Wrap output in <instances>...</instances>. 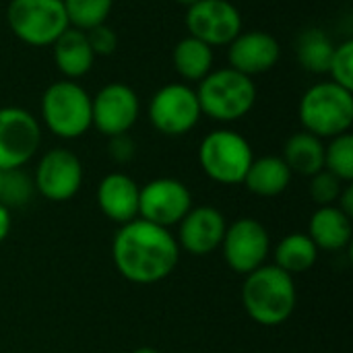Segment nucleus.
Segmentation results:
<instances>
[{
  "instance_id": "nucleus-23",
  "label": "nucleus",
  "mask_w": 353,
  "mask_h": 353,
  "mask_svg": "<svg viewBox=\"0 0 353 353\" xmlns=\"http://www.w3.org/2000/svg\"><path fill=\"white\" fill-rule=\"evenodd\" d=\"M319 261V248L308 238V234H290L275 246V267L288 275H300L310 271Z\"/></svg>"
},
{
  "instance_id": "nucleus-5",
  "label": "nucleus",
  "mask_w": 353,
  "mask_h": 353,
  "mask_svg": "<svg viewBox=\"0 0 353 353\" xmlns=\"http://www.w3.org/2000/svg\"><path fill=\"white\" fill-rule=\"evenodd\" d=\"M41 120L58 139H79L91 128V95L77 81H56L41 95Z\"/></svg>"
},
{
  "instance_id": "nucleus-22",
  "label": "nucleus",
  "mask_w": 353,
  "mask_h": 353,
  "mask_svg": "<svg viewBox=\"0 0 353 353\" xmlns=\"http://www.w3.org/2000/svg\"><path fill=\"white\" fill-rule=\"evenodd\" d=\"M213 48L192 35L182 37L172 52L174 68L184 81H203L213 70Z\"/></svg>"
},
{
  "instance_id": "nucleus-4",
  "label": "nucleus",
  "mask_w": 353,
  "mask_h": 353,
  "mask_svg": "<svg viewBox=\"0 0 353 353\" xmlns=\"http://www.w3.org/2000/svg\"><path fill=\"white\" fill-rule=\"evenodd\" d=\"M194 91L201 112L217 122H236L250 114L256 103L254 81L230 66L211 70Z\"/></svg>"
},
{
  "instance_id": "nucleus-21",
  "label": "nucleus",
  "mask_w": 353,
  "mask_h": 353,
  "mask_svg": "<svg viewBox=\"0 0 353 353\" xmlns=\"http://www.w3.org/2000/svg\"><path fill=\"white\" fill-rule=\"evenodd\" d=\"M281 159L292 174L312 178L314 174L325 170V143L323 139L300 130L285 141Z\"/></svg>"
},
{
  "instance_id": "nucleus-9",
  "label": "nucleus",
  "mask_w": 353,
  "mask_h": 353,
  "mask_svg": "<svg viewBox=\"0 0 353 353\" xmlns=\"http://www.w3.org/2000/svg\"><path fill=\"white\" fill-rule=\"evenodd\" d=\"M41 145L37 118L19 105L0 108V170H17L33 159Z\"/></svg>"
},
{
  "instance_id": "nucleus-29",
  "label": "nucleus",
  "mask_w": 353,
  "mask_h": 353,
  "mask_svg": "<svg viewBox=\"0 0 353 353\" xmlns=\"http://www.w3.org/2000/svg\"><path fill=\"white\" fill-rule=\"evenodd\" d=\"M343 184L345 182H341L331 172L321 170L319 174H314L310 178V196L319 207H331L337 203V199L343 190Z\"/></svg>"
},
{
  "instance_id": "nucleus-24",
  "label": "nucleus",
  "mask_w": 353,
  "mask_h": 353,
  "mask_svg": "<svg viewBox=\"0 0 353 353\" xmlns=\"http://www.w3.org/2000/svg\"><path fill=\"white\" fill-rule=\"evenodd\" d=\"M335 52L333 39L319 27L304 29L296 39V58L298 64L314 74H325L329 70L331 58Z\"/></svg>"
},
{
  "instance_id": "nucleus-26",
  "label": "nucleus",
  "mask_w": 353,
  "mask_h": 353,
  "mask_svg": "<svg viewBox=\"0 0 353 353\" xmlns=\"http://www.w3.org/2000/svg\"><path fill=\"white\" fill-rule=\"evenodd\" d=\"M325 170L337 176L341 182L350 184L353 180V137L343 132L333 137L325 145Z\"/></svg>"
},
{
  "instance_id": "nucleus-7",
  "label": "nucleus",
  "mask_w": 353,
  "mask_h": 353,
  "mask_svg": "<svg viewBox=\"0 0 353 353\" xmlns=\"http://www.w3.org/2000/svg\"><path fill=\"white\" fill-rule=\"evenodd\" d=\"M10 31L27 46H52L70 25L62 0H10L6 6Z\"/></svg>"
},
{
  "instance_id": "nucleus-13",
  "label": "nucleus",
  "mask_w": 353,
  "mask_h": 353,
  "mask_svg": "<svg viewBox=\"0 0 353 353\" xmlns=\"http://www.w3.org/2000/svg\"><path fill=\"white\" fill-rule=\"evenodd\" d=\"M35 190L54 203L70 201L83 184V163L81 159L64 147L50 149L41 155L35 174Z\"/></svg>"
},
{
  "instance_id": "nucleus-17",
  "label": "nucleus",
  "mask_w": 353,
  "mask_h": 353,
  "mask_svg": "<svg viewBox=\"0 0 353 353\" xmlns=\"http://www.w3.org/2000/svg\"><path fill=\"white\" fill-rule=\"evenodd\" d=\"M139 190L141 186L130 176L122 172L108 174L97 186V207L110 221L124 225L139 217Z\"/></svg>"
},
{
  "instance_id": "nucleus-30",
  "label": "nucleus",
  "mask_w": 353,
  "mask_h": 353,
  "mask_svg": "<svg viewBox=\"0 0 353 353\" xmlns=\"http://www.w3.org/2000/svg\"><path fill=\"white\" fill-rule=\"evenodd\" d=\"M85 33H87L89 46H91V50H93L95 56H110V54L116 52V48H118V35L105 23L103 25H97V27H93L89 31H85Z\"/></svg>"
},
{
  "instance_id": "nucleus-34",
  "label": "nucleus",
  "mask_w": 353,
  "mask_h": 353,
  "mask_svg": "<svg viewBox=\"0 0 353 353\" xmlns=\"http://www.w3.org/2000/svg\"><path fill=\"white\" fill-rule=\"evenodd\" d=\"M132 353H159L157 350H153V347H139V350H134Z\"/></svg>"
},
{
  "instance_id": "nucleus-15",
  "label": "nucleus",
  "mask_w": 353,
  "mask_h": 353,
  "mask_svg": "<svg viewBox=\"0 0 353 353\" xmlns=\"http://www.w3.org/2000/svg\"><path fill=\"white\" fill-rule=\"evenodd\" d=\"M228 221L215 207H192L178 223V246L192 256H207L215 252L225 236Z\"/></svg>"
},
{
  "instance_id": "nucleus-25",
  "label": "nucleus",
  "mask_w": 353,
  "mask_h": 353,
  "mask_svg": "<svg viewBox=\"0 0 353 353\" xmlns=\"http://www.w3.org/2000/svg\"><path fill=\"white\" fill-rule=\"evenodd\" d=\"M68 25L81 31H89L103 25L112 12L114 0H62Z\"/></svg>"
},
{
  "instance_id": "nucleus-20",
  "label": "nucleus",
  "mask_w": 353,
  "mask_h": 353,
  "mask_svg": "<svg viewBox=\"0 0 353 353\" xmlns=\"http://www.w3.org/2000/svg\"><path fill=\"white\" fill-rule=\"evenodd\" d=\"M292 172L285 165V161L281 159V155H265V157H256L252 159L246 176H244V186L248 192L256 194V196H279L288 190L290 182H292Z\"/></svg>"
},
{
  "instance_id": "nucleus-19",
  "label": "nucleus",
  "mask_w": 353,
  "mask_h": 353,
  "mask_svg": "<svg viewBox=\"0 0 353 353\" xmlns=\"http://www.w3.org/2000/svg\"><path fill=\"white\" fill-rule=\"evenodd\" d=\"M52 52H54V62L58 70L70 81L85 77L93 68V62H95V54L89 46L87 33L74 27H68L52 43Z\"/></svg>"
},
{
  "instance_id": "nucleus-8",
  "label": "nucleus",
  "mask_w": 353,
  "mask_h": 353,
  "mask_svg": "<svg viewBox=\"0 0 353 353\" xmlns=\"http://www.w3.org/2000/svg\"><path fill=\"white\" fill-rule=\"evenodd\" d=\"M147 116L161 134L182 137L199 124L203 112L192 87L186 83H170L151 95Z\"/></svg>"
},
{
  "instance_id": "nucleus-6",
  "label": "nucleus",
  "mask_w": 353,
  "mask_h": 353,
  "mask_svg": "<svg viewBox=\"0 0 353 353\" xmlns=\"http://www.w3.org/2000/svg\"><path fill=\"white\" fill-rule=\"evenodd\" d=\"M252 159L254 153L250 143L230 128L211 130L199 145V163L217 184H242Z\"/></svg>"
},
{
  "instance_id": "nucleus-35",
  "label": "nucleus",
  "mask_w": 353,
  "mask_h": 353,
  "mask_svg": "<svg viewBox=\"0 0 353 353\" xmlns=\"http://www.w3.org/2000/svg\"><path fill=\"white\" fill-rule=\"evenodd\" d=\"M176 2H180V4H184V6H192V4H196L199 0H176Z\"/></svg>"
},
{
  "instance_id": "nucleus-32",
  "label": "nucleus",
  "mask_w": 353,
  "mask_h": 353,
  "mask_svg": "<svg viewBox=\"0 0 353 353\" xmlns=\"http://www.w3.org/2000/svg\"><path fill=\"white\" fill-rule=\"evenodd\" d=\"M337 207L347 215V217H353V186L352 184H347V186H343V190H341V194H339V199H337Z\"/></svg>"
},
{
  "instance_id": "nucleus-16",
  "label": "nucleus",
  "mask_w": 353,
  "mask_h": 353,
  "mask_svg": "<svg viewBox=\"0 0 353 353\" xmlns=\"http://www.w3.org/2000/svg\"><path fill=\"white\" fill-rule=\"evenodd\" d=\"M281 56V46L279 41L263 31V29H248L240 31L228 46V62L230 68L254 77L271 70Z\"/></svg>"
},
{
  "instance_id": "nucleus-3",
  "label": "nucleus",
  "mask_w": 353,
  "mask_h": 353,
  "mask_svg": "<svg viewBox=\"0 0 353 353\" xmlns=\"http://www.w3.org/2000/svg\"><path fill=\"white\" fill-rule=\"evenodd\" d=\"M298 118L306 132L333 139L350 132L353 124V93L333 81L312 85L300 99Z\"/></svg>"
},
{
  "instance_id": "nucleus-14",
  "label": "nucleus",
  "mask_w": 353,
  "mask_h": 353,
  "mask_svg": "<svg viewBox=\"0 0 353 353\" xmlns=\"http://www.w3.org/2000/svg\"><path fill=\"white\" fill-rule=\"evenodd\" d=\"M188 35L211 48L230 46L242 31V14L230 0H199L186 12Z\"/></svg>"
},
{
  "instance_id": "nucleus-28",
  "label": "nucleus",
  "mask_w": 353,
  "mask_h": 353,
  "mask_svg": "<svg viewBox=\"0 0 353 353\" xmlns=\"http://www.w3.org/2000/svg\"><path fill=\"white\" fill-rule=\"evenodd\" d=\"M331 81L345 87V89H353V41L345 39L341 43L335 46L329 70Z\"/></svg>"
},
{
  "instance_id": "nucleus-2",
  "label": "nucleus",
  "mask_w": 353,
  "mask_h": 353,
  "mask_svg": "<svg viewBox=\"0 0 353 353\" xmlns=\"http://www.w3.org/2000/svg\"><path fill=\"white\" fill-rule=\"evenodd\" d=\"M244 277L242 304L246 314L263 327L288 323L298 302L294 277L275 265H263Z\"/></svg>"
},
{
  "instance_id": "nucleus-18",
  "label": "nucleus",
  "mask_w": 353,
  "mask_h": 353,
  "mask_svg": "<svg viewBox=\"0 0 353 353\" xmlns=\"http://www.w3.org/2000/svg\"><path fill=\"white\" fill-rule=\"evenodd\" d=\"M308 238L319 250L339 252L352 242V217H347L337 205L319 207L310 217Z\"/></svg>"
},
{
  "instance_id": "nucleus-33",
  "label": "nucleus",
  "mask_w": 353,
  "mask_h": 353,
  "mask_svg": "<svg viewBox=\"0 0 353 353\" xmlns=\"http://www.w3.org/2000/svg\"><path fill=\"white\" fill-rule=\"evenodd\" d=\"M10 234V209L0 205V244L8 238Z\"/></svg>"
},
{
  "instance_id": "nucleus-31",
  "label": "nucleus",
  "mask_w": 353,
  "mask_h": 353,
  "mask_svg": "<svg viewBox=\"0 0 353 353\" xmlns=\"http://www.w3.org/2000/svg\"><path fill=\"white\" fill-rule=\"evenodd\" d=\"M108 153L116 163H128V161H132V157L137 153V145L128 137V132L126 134H116V137H110Z\"/></svg>"
},
{
  "instance_id": "nucleus-10",
  "label": "nucleus",
  "mask_w": 353,
  "mask_h": 353,
  "mask_svg": "<svg viewBox=\"0 0 353 353\" xmlns=\"http://www.w3.org/2000/svg\"><path fill=\"white\" fill-rule=\"evenodd\" d=\"M219 248L234 273L248 275L265 265L271 250V238L259 219L242 217L228 225Z\"/></svg>"
},
{
  "instance_id": "nucleus-27",
  "label": "nucleus",
  "mask_w": 353,
  "mask_h": 353,
  "mask_svg": "<svg viewBox=\"0 0 353 353\" xmlns=\"http://www.w3.org/2000/svg\"><path fill=\"white\" fill-rule=\"evenodd\" d=\"M35 192L33 178L23 170H6L2 176V190H0V205L6 209H19L29 205L31 196Z\"/></svg>"
},
{
  "instance_id": "nucleus-12",
  "label": "nucleus",
  "mask_w": 353,
  "mask_h": 353,
  "mask_svg": "<svg viewBox=\"0 0 353 353\" xmlns=\"http://www.w3.org/2000/svg\"><path fill=\"white\" fill-rule=\"evenodd\" d=\"M139 114V95L124 83H108L91 97V126L108 139L126 134L137 124Z\"/></svg>"
},
{
  "instance_id": "nucleus-36",
  "label": "nucleus",
  "mask_w": 353,
  "mask_h": 353,
  "mask_svg": "<svg viewBox=\"0 0 353 353\" xmlns=\"http://www.w3.org/2000/svg\"><path fill=\"white\" fill-rule=\"evenodd\" d=\"M2 176H4V172L0 170V190H2Z\"/></svg>"
},
{
  "instance_id": "nucleus-11",
  "label": "nucleus",
  "mask_w": 353,
  "mask_h": 353,
  "mask_svg": "<svg viewBox=\"0 0 353 353\" xmlns=\"http://www.w3.org/2000/svg\"><path fill=\"white\" fill-rule=\"evenodd\" d=\"M192 209L188 186L176 178H155L139 190V217L170 230Z\"/></svg>"
},
{
  "instance_id": "nucleus-1",
  "label": "nucleus",
  "mask_w": 353,
  "mask_h": 353,
  "mask_svg": "<svg viewBox=\"0 0 353 353\" xmlns=\"http://www.w3.org/2000/svg\"><path fill=\"white\" fill-rule=\"evenodd\" d=\"M112 261L126 281L153 285L174 273L180 246L170 230L137 217L118 228L112 242Z\"/></svg>"
}]
</instances>
